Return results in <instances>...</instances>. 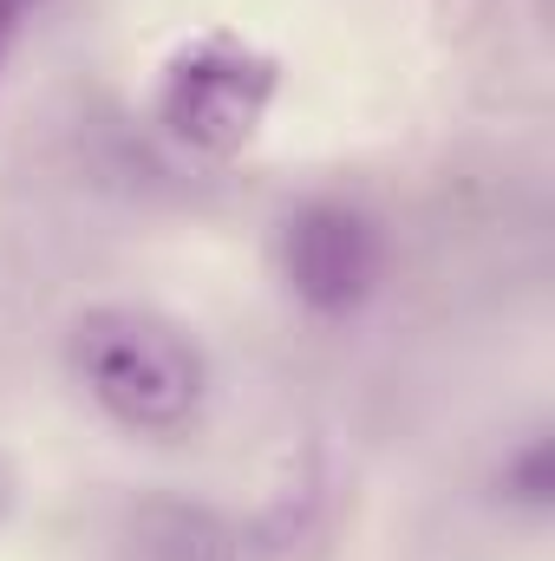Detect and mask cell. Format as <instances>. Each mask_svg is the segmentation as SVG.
Returning a JSON list of instances; mask_svg holds the SVG:
<instances>
[{
  "mask_svg": "<svg viewBox=\"0 0 555 561\" xmlns=\"http://www.w3.org/2000/svg\"><path fill=\"white\" fill-rule=\"evenodd\" d=\"M66 373L132 437H177L209 405V353L157 307L99 300L66 327Z\"/></svg>",
  "mask_w": 555,
  "mask_h": 561,
  "instance_id": "1",
  "label": "cell"
},
{
  "mask_svg": "<svg viewBox=\"0 0 555 561\" xmlns=\"http://www.w3.org/2000/svg\"><path fill=\"white\" fill-rule=\"evenodd\" d=\"M281 99V59L269 46L203 26L190 33L157 79V125L196 157H236L262 138Z\"/></svg>",
  "mask_w": 555,
  "mask_h": 561,
  "instance_id": "2",
  "label": "cell"
},
{
  "mask_svg": "<svg viewBox=\"0 0 555 561\" xmlns=\"http://www.w3.org/2000/svg\"><path fill=\"white\" fill-rule=\"evenodd\" d=\"M275 262H281V287L301 313L314 320H353L380 300L386 287V222L353 203V196H307L281 216L275 236Z\"/></svg>",
  "mask_w": 555,
  "mask_h": 561,
  "instance_id": "3",
  "label": "cell"
},
{
  "mask_svg": "<svg viewBox=\"0 0 555 561\" xmlns=\"http://www.w3.org/2000/svg\"><path fill=\"white\" fill-rule=\"evenodd\" d=\"M490 483H497L503 510L550 516L555 510V437H550V424H530V431L503 450V463H497Z\"/></svg>",
  "mask_w": 555,
  "mask_h": 561,
  "instance_id": "4",
  "label": "cell"
},
{
  "mask_svg": "<svg viewBox=\"0 0 555 561\" xmlns=\"http://www.w3.org/2000/svg\"><path fill=\"white\" fill-rule=\"evenodd\" d=\"M39 7L46 0H0V72H7V59H13V46H20V33L33 26Z\"/></svg>",
  "mask_w": 555,
  "mask_h": 561,
  "instance_id": "5",
  "label": "cell"
},
{
  "mask_svg": "<svg viewBox=\"0 0 555 561\" xmlns=\"http://www.w3.org/2000/svg\"><path fill=\"white\" fill-rule=\"evenodd\" d=\"M7 510H13V470L0 463V516H7Z\"/></svg>",
  "mask_w": 555,
  "mask_h": 561,
  "instance_id": "6",
  "label": "cell"
}]
</instances>
